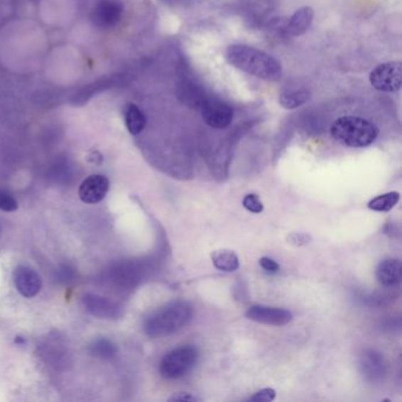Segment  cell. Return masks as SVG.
<instances>
[{
	"instance_id": "obj_20",
	"label": "cell",
	"mask_w": 402,
	"mask_h": 402,
	"mask_svg": "<svg viewBox=\"0 0 402 402\" xmlns=\"http://www.w3.org/2000/svg\"><path fill=\"white\" fill-rule=\"evenodd\" d=\"M243 207L253 214H261L264 209V203L261 201L260 197L254 194L246 195V197L243 198Z\"/></svg>"
},
{
	"instance_id": "obj_15",
	"label": "cell",
	"mask_w": 402,
	"mask_h": 402,
	"mask_svg": "<svg viewBox=\"0 0 402 402\" xmlns=\"http://www.w3.org/2000/svg\"><path fill=\"white\" fill-rule=\"evenodd\" d=\"M212 264L219 271L232 273L239 269V256L232 250H216L212 254Z\"/></svg>"
},
{
	"instance_id": "obj_18",
	"label": "cell",
	"mask_w": 402,
	"mask_h": 402,
	"mask_svg": "<svg viewBox=\"0 0 402 402\" xmlns=\"http://www.w3.org/2000/svg\"><path fill=\"white\" fill-rule=\"evenodd\" d=\"M310 94L307 90H298L289 92V94H281V97L278 99L282 108L285 109H296L308 102Z\"/></svg>"
},
{
	"instance_id": "obj_5",
	"label": "cell",
	"mask_w": 402,
	"mask_h": 402,
	"mask_svg": "<svg viewBox=\"0 0 402 402\" xmlns=\"http://www.w3.org/2000/svg\"><path fill=\"white\" fill-rule=\"evenodd\" d=\"M371 87L382 92H396L401 89L402 64L400 62L385 63L376 66L369 76Z\"/></svg>"
},
{
	"instance_id": "obj_14",
	"label": "cell",
	"mask_w": 402,
	"mask_h": 402,
	"mask_svg": "<svg viewBox=\"0 0 402 402\" xmlns=\"http://www.w3.org/2000/svg\"><path fill=\"white\" fill-rule=\"evenodd\" d=\"M124 119L126 128L131 135H139L146 128V115L136 104H126L124 109Z\"/></svg>"
},
{
	"instance_id": "obj_17",
	"label": "cell",
	"mask_w": 402,
	"mask_h": 402,
	"mask_svg": "<svg viewBox=\"0 0 402 402\" xmlns=\"http://www.w3.org/2000/svg\"><path fill=\"white\" fill-rule=\"evenodd\" d=\"M362 367L364 371H367L368 374L371 376H379V375L384 374V360L379 354L375 352H369V353H364L362 357Z\"/></svg>"
},
{
	"instance_id": "obj_24",
	"label": "cell",
	"mask_w": 402,
	"mask_h": 402,
	"mask_svg": "<svg viewBox=\"0 0 402 402\" xmlns=\"http://www.w3.org/2000/svg\"><path fill=\"white\" fill-rule=\"evenodd\" d=\"M260 266L264 268V271H268V273H273V274L280 271V266H278V262L273 259H269V257H262L260 260Z\"/></svg>"
},
{
	"instance_id": "obj_6",
	"label": "cell",
	"mask_w": 402,
	"mask_h": 402,
	"mask_svg": "<svg viewBox=\"0 0 402 402\" xmlns=\"http://www.w3.org/2000/svg\"><path fill=\"white\" fill-rule=\"evenodd\" d=\"M234 112L229 105L217 101L209 99L202 104V119L210 128L226 129L232 124Z\"/></svg>"
},
{
	"instance_id": "obj_1",
	"label": "cell",
	"mask_w": 402,
	"mask_h": 402,
	"mask_svg": "<svg viewBox=\"0 0 402 402\" xmlns=\"http://www.w3.org/2000/svg\"><path fill=\"white\" fill-rule=\"evenodd\" d=\"M227 59L237 69L261 80L275 82L282 76L281 64L274 57L251 46L241 44L229 46Z\"/></svg>"
},
{
	"instance_id": "obj_26",
	"label": "cell",
	"mask_w": 402,
	"mask_h": 402,
	"mask_svg": "<svg viewBox=\"0 0 402 402\" xmlns=\"http://www.w3.org/2000/svg\"><path fill=\"white\" fill-rule=\"evenodd\" d=\"M0 235H1V227H0Z\"/></svg>"
},
{
	"instance_id": "obj_4",
	"label": "cell",
	"mask_w": 402,
	"mask_h": 402,
	"mask_svg": "<svg viewBox=\"0 0 402 402\" xmlns=\"http://www.w3.org/2000/svg\"><path fill=\"white\" fill-rule=\"evenodd\" d=\"M198 350L192 346H182L164 355L160 364V373L164 379H180L197 364Z\"/></svg>"
},
{
	"instance_id": "obj_12",
	"label": "cell",
	"mask_w": 402,
	"mask_h": 402,
	"mask_svg": "<svg viewBox=\"0 0 402 402\" xmlns=\"http://www.w3.org/2000/svg\"><path fill=\"white\" fill-rule=\"evenodd\" d=\"M375 276L380 285L384 287H394L399 285L402 278L401 261L396 259H386L376 267Z\"/></svg>"
},
{
	"instance_id": "obj_13",
	"label": "cell",
	"mask_w": 402,
	"mask_h": 402,
	"mask_svg": "<svg viewBox=\"0 0 402 402\" xmlns=\"http://www.w3.org/2000/svg\"><path fill=\"white\" fill-rule=\"evenodd\" d=\"M313 19H314V11L312 7H302L289 19L287 26L288 33L294 37L303 35L312 25Z\"/></svg>"
},
{
	"instance_id": "obj_16",
	"label": "cell",
	"mask_w": 402,
	"mask_h": 402,
	"mask_svg": "<svg viewBox=\"0 0 402 402\" xmlns=\"http://www.w3.org/2000/svg\"><path fill=\"white\" fill-rule=\"evenodd\" d=\"M400 201V194L398 191H391L387 194L380 195L378 197L373 198L368 203V208L374 212H386L392 210L398 202Z\"/></svg>"
},
{
	"instance_id": "obj_7",
	"label": "cell",
	"mask_w": 402,
	"mask_h": 402,
	"mask_svg": "<svg viewBox=\"0 0 402 402\" xmlns=\"http://www.w3.org/2000/svg\"><path fill=\"white\" fill-rule=\"evenodd\" d=\"M123 14V6L116 0H102L96 5L91 21L94 26L102 30H110L117 26Z\"/></svg>"
},
{
	"instance_id": "obj_25",
	"label": "cell",
	"mask_w": 402,
	"mask_h": 402,
	"mask_svg": "<svg viewBox=\"0 0 402 402\" xmlns=\"http://www.w3.org/2000/svg\"><path fill=\"white\" fill-rule=\"evenodd\" d=\"M170 402L175 401H188V402H200L202 401L197 396H191L189 393H178V394H175V396H171L169 399Z\"/></svg>"
},
{
	"instance_id": "obj_9",
	"label": "cell",
	"mask_w": 402,
	"mask_h": 402,
	"mask_svg": "<svg viewBox=\"0 0 402 402\" xmlns=\"http://www.w3.org/2000/svg\"><path fill=\"white\" fill-rule=\"evenodd\" d=\"M110 182L104 175H91L80 184L78 195L84 203L96 205L104 200L108 194Z\"/></svg>"
},
{
	"instance_id": "obj_21",
	"label": "cell",
	"mask_w": 402,
	"mask_h": 402,
	"mask_svg": "<svg viewBox=\"0 0 402 402\" xmlns=\"http://www.w3.org/2000/svg\"><path fill=\"white\" fill-rule=\"evenodd\" d=\"M18 202L12 195L6 190H0V210L6 212H16Z\"/></svg>"
},
{
	"instance_id": "obj_22",
	"label": "cell",
	"mask_w": 402,
	"mask_h": 402,
	"mask_svg": "<svg viewBox=\"0 0 402 402\" xmlns=\"http://www.w3.org/2000/svg\"><path fill=\"white\" fill-rule=\"evenodd\" d=\"M276 396V392L273 389H261L259 392L255 393L251 398L248 399L250 402H269L273 401Z\"/></svg>"
},
{
	"instance_id": "obj_11",
	"label": "cell",
	"mask_w": 402,
	"mask_h": 402,
	"mask_svg": "<svg viewBox=\"0 0 402 402\" xmlns=\"http://www.w3.org/2000/svg\"><path fill=\"white\" fill-rule=\"evenodd\" d=\"M83 303L87 312L98 319H116L121 314V307L116 302L101 295L87 294Z\"/></svg>"
},
{
	"instance_id": "obj_10",
	"label": "cell",
	"mask_w": 402,
	"mask_h": 402,
	"mask_svg": "<svg viewBox=\"0 0 402 402\" xmlns=\"http://www.w3.org/2000/svg\"><path fill=\"white\" fill-rule=\"evenodd\" d=\"M13 281L17 290L24 298H33L42 289V278L38 273L26 266H18L14 269Z\"/></svg>"
},
{
	"instance_id": "obj_8",
	"label": "cell",
	"mask_w": 402,
	"mask_h": 402,
	"mask_svg": "<svg viewBox=\"0 0 402 402\" xmlns=\"http://www.w3.org/2000/svg\"><path fill=\"white\" fill-rule=\"evenodd\" d=\"M246 316L251 321L268 326H285L293 320V314L287 309L267 305H253L246 310Z\"/></svg>"
},
{
	"instance_id": "obj_23",
	"label": "cell",
	"mask_w": 402,
	"mask_h": 402,
	"mask_svg": "<svg viewBox=\"0 0 402 402\" xmlns=\"http://www.w3.org/2000/svg\"><path fill=\"white\" fill-rule=\"evenodd\" d=\"M310 241H312V237L307 235V234H303V232H294V234H290V235L288 236V242L293 244V246H305Z\"/></svg>"
},
{
	"instance_id": "obj_2",
	"label": "cell",
	"mask_w": 402,
	"mask_h": 402,
	"mask_svg": "<svg viewBox=\"0 0 402 402\" xmlns=\"http://www.w3.org/2000/svg\"><path fill=\"white\" fill-rule=\"evenodd\" d=\"M191 317L192 308L189 303L171 302L146 317L144 330L151 337H168L187 326Z\"/></svg>"
},
{
	"instance_id": "obj_3",
	"label": "cell",
	"mask_w": 402,
	"mask_h": 402,
	"mask_svg": "<svg viewBox=\"0 0 402 402\" xmlns=\"http://www.w3.org/2000/svg\"><path fill=\"white\" fill-rule=\"evenodd\" d=\"M330 134L335 141L344 146L364 148L378 138L379 129L364 118L344 116L334 121Z\"/></svg>"
},
{
	"instance_id": "obj_19",
	"label": "cell",
	"mask_w": 402,
	"mask_h": 402,
	"mask_svg": "<svg viewBox=\"0 0 402 402\" xmlns=\"http://www.w3.org/2000/svg\"><path fill=\"white\" fill-rule=\"evenodd\" d=\"M90 352L94 357H99L103 360H109L115 357L117 348L112 341L108 339H98L90 346Z\"/></svg>"
}]
</instances>
